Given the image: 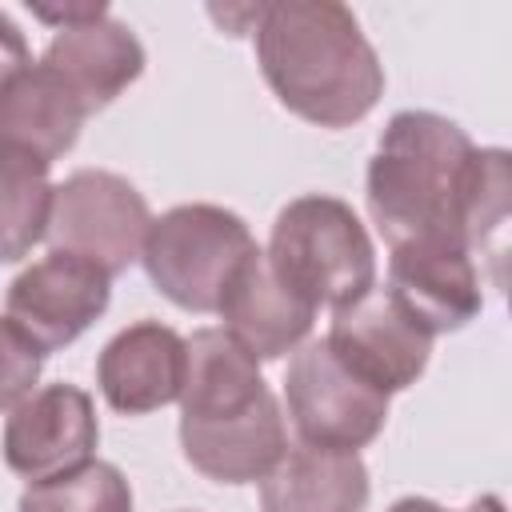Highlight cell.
Returning a JSON list of instances; mask_svg holds the SVG:
<instances>
[{"instance_id":"6da1fadb","label":"cell","mask_w":512,"mask_h":512,"mask_svg":"<svg viewBox=\"0 0 512 512\" xmlns=\"http://www.w3.org/2000/svg\"><path fill=\"white\" fill-rule=\"evenodd\" d=\"M256 60L276 100L320 128H348L384 96L376 48L336 0L260 4Z\"/></svg>"},{"instance_id":"7a4b0ae2","label":"cell","mask_w":512,"mask_h":512,"mask_svg":"<svg viewBox=\"0 0 512 512\" xmlns=\"http://www.w3.org/2000/svg\"><path fill=\"white\" fill-rule=\"evenodd\" d=\"M476 144L436 112H396L368 160V216L388 248L460 240L464 184Z\"/></svg>"},{"instance_id":"3957f363","label":"cell","mask_w":512,"mask_h":512,"mask_svg":"<svg viewBox=\"0 0 512 512\" xmlns=\"http://www.w3.org/2000/svg\"><path fill=\"white\" fill-rule=\"evenodd\" d=\"M272 272L316 312L344 308L376 288V248L360 216L336 196H296L268 236Z\"/></svg>"},{"instance_id":"277c9868","label":"cell","mask_w":512,"mask_h":512,"mask_svg":"<svg viewBox=\"0 0 512 512\" xmlns=\"http://www.w3.org/2000/svg\"><path fill=\"white\" fill-rule=\"evenodd\" d=\"M248 224L220 204H176L148 224L140 260L148 280L184 312H216L232 276L256 256Z\"/></svg>"},{"instance_id":"5b68a950","label":"cell","mask_w":512,"mask_h":512,"mask_svg":"<svg viewBox=\"0 0 512 512\" xmlns=\"http://www.w3.org/2000/svg\"><path fill=\"white\" fill-rule=\"evenodd\" d=\"M148 224L152 212L124 176L104 168H80L60 184H52L44 236L52 252L80 256L100 272L120 276L128 272L132 260H140Z\"/></svg>"},{"instance_id":"8992f818","label":"cell","mask_w":512,"mask_h":512,"mask_svg":"<svg viewBox=\"0 0 512 512\" xmlns=\"http://www.w3.org/2000/svg\"><path fill=\"white\" fill-rule=\"evenodd\" d=\"M284 400L300 444L356 452L388 420V396L356 376L328 340H304L284 372Z\"/></svg>"},{"instance_id":"52a82bcc","label":"cell","mask_w":512,"mask_h":512,"mask_svg":"<svg viewBox=\"0 0 512 512\" xmlns=\"http://www.w3.org/2000/svg\"><path fill=\"white\" fill-rule=\"evenodd\" d=\"M324 340L384 396L416 384L432 356V332L388 288H368L360 300L336 308Z\"/></svg>"},{"instance_id":"ba28073f","label":"cell","mask_w":512,"mask_h":512,"mask_svg":"<svg viewBox=\"0 0 512 512\" xmlns=\"http://www.w3.org/2000/svg\"><path fill=\"white\" fill-rule=\"evenodd\" d=\"M108 296H112L108 272H100L80 256L48 252L8 284L4 312L40 352H56L104 316Z\"/></svg>"},{"instance_id":"9c48e42d","label":"cell","mask_w":512,"mask_h":512,"mask_svg":"<svg viewBox=\"0 0 512 512\" xmlns=\"http://www.w3.org/2000/svg\"><path fill=\"white\" fill-rule=\"evenodd\" d=\"M96 440L92 396L76 384H44L12 408L4 424V464L32 484L92 460Z\"/></svg>"},{"instance_id":"30bf717a","label":"cell","mask_w":512,"mask_h":512,"mask_svg":"<svg viewBox=\"0 0 512 512\" xmlns=\"http://www.w3.org/2000/svg\"><path fill=\"white\" fill-rule=\"evenodd\" d=\"M84 104L48 68L28 64L0 84V164L48 172L80 136Z\"/></svg>"},{"instance_id":"8fae6325","label":"cell","mask_w":512,"mask_h":512,"mask_svg":"<svg viewBox=\"0 0 512 512\" xmlns=\"http://www.w3.org/2000/svg\"><path fill=\"white\" fill-rule=\"evenodd\" d=\"M388 292L432 336L472 324L484 308L480 268L460 240H416L392 248Z\"/></svg>"},{"instance_id":"7c38bea8","label":"cell","mask_w":512,"mask_h":512,"mask_svg":"<svg viewBox=\"0 0 512 512\" xmlns=\"http://www.w3.org/2000/svg\"><path fill=\"white\" fill-rule=\"evenodd\" d=\"M184 368H188L184 336L160 320H140L104 344L96 360V384L108 408L124 416H144L180 400Z\"/></svg>"},{"instance_id":"4fadbf2b","label":"cell","mask_w":512,"mask_h":512,"mask_svg":"<svg viewBox=\"0 0 512 512\" xmlns=\"http://www.w3.org/2000/svg\"><path fill=\"white\" fill-rule=\"evenodd\" d=\"M184 460L216 484H252L264 480L288 448L284 412L268 392L256 408L228 420H180Z\"/></svg>"},{"instance_id":"5bb4252c","label":"cell","mask_w":512,"mask_h":512,"mask_svg":"<svg viewBox=\"0 0 512 512\" xmlns=\"http://www.w3.org/2000/svg\"><path fill=\"white\" fill-rule=\"evenodd\" d=\"M216 312L224 316V332L236 336L256 360H280L284 352H296L316 320V308L272 272L264 252L244 260Z\"/></svg>"},{"instance_id":"9a60e30c","label":"cell","mask_w":512,"mask_h":512,"mask_svg":"<svg viewBox=\"0 0 512 512\" xmlns=\"http://www.w3.org/2000/svg\"><path fill=\"white\" fill-rule=\"evenodd\" d=\"M40 64H48L76 92L84 112H100L144 72V44L132 28L104 12L96 20L56 28Z\"/></svg>"},{"instance_id":"2e32d148","label":"cell","mask_w":512,"mask_h":512,"mask_svg":"<svg viewBox=\"0 0 512 512\" xmlns=\"http://www.w3.org/2000/svg\"><path fill=\"white\" fill-rule=\"evenodd\" d=\"M188 368L180 388V420H228L268 396L260 360L224 328H200L184 340Z\"/></svg>"},{"instance_id":"e0dca14e","label":"cell","mask_w":512,"mask_h":512,"mask_svg":"<svg viewBox=\"0 0 512 512\" xmlns=\"http://www.w3.org/2000/svg\"><path fill=\"white\" fill-rule=\"evenodd\" d=\"M368 468L356 452L296 444L260 480L264 512H364Z\"/></svg>"},{"instance_id":"ac0fdd59","label":"cell","mask_w":512,"mask_h":512,"mask_svg":"<svg viewBox=\"0 0 512 512\" xmlns=\"http://www.w3.org/2000/svg\"><path fill=\"white\" fill-rule=\"evenodd\" d=\"M508 152L504 148H476L468 184H464V208H460V232L472 260H488L492 288H504V236H508Z\"/></svg>"},{"instance_id":"d6986e66","label":"cell","mask_w":512,"mask_h":512,"mask_svg":"<svg viewBox=\"0 0 512 512\" xmlns=\"http://www.w3.org/2000/svg\"><path fill=\"white\" fill-rule=\"evenodd\" d=\"M16 512H132V488L108 460H84L68 472L32 480Z\"/></svg>"},{"instance_id":"ffe728a7","label":"cell","mask_w":512,"mask_h":512,"mask_svg":"<svg viewBox=\"0 0 512 512\" xmlns=\"http://www.w3.org/2000/svg\"><path fill=\"white\" fill-rule=\"evenodd\" d=\"M52 184L48 172L0 164V264L24 260L48 232Z\"/></svg>"},{"instance_id":"44dd1931","label":"cell","mask_w":512,"mask_h":512,"mask_svg":"<svg viewBox=\"0 0 512 512\" xmlns=\"http://www.w3.org/2000/svg\"><path fill=\"white\" fill-rule=\"evenodd\" d=\"M44 368V352L4 316L0 320V412H12L24 396H32Z\"/></svg>"},{"instance_id":"7402d4cb","label":"cell","mask_w":512,"mask_h":512,"mask_svg":"<svg viewBox=\"0 0 512 512\" xmlns=\"http://www.w3.org/2000/svg\"><path fill=\"white\" fill-rule=\"evenodd\" d=\"M28 68V40L8 12H0V84Z\"/></svg>"},{"instance_id":"603a6c76","label":"cell","mask_w":512,"mask_h":512,"mask_svg":"<svg viewBox=\"0 0 512 512\" xmlns=\"http://www.w3.org/2000/svg\"><path fill=\"white\" fill-rule=\"evenodd\" d=\"M104 12H108L104 4H64V8H48V4H36V8H32V16H40V20L56 24V28H68V24H84V20H96V16H104Z\"/></svg>"},{"instance_id":"cb8c5ba5","label":"cell","mask_w":512,"mask_h":512,"mask_svg":"<svg viewBox=\"0 0 512 512\" xmlns=\"http://www.w3.org/2000/svg\"><path fill=\"white\" fill-rule=\"evenodd\" d=\"M388 512H444L436 500H428V496H404V500H396Z\"/></svg>"},{"instance_id":"d4e9b609","label":"cell","mask_w":512,"mask_h":512,"mask_svg":"<svg viewBox=\"0 0 512 512\" xmlns=\"http://www.w3.org/2000/svg\"><path fill=\"white\" fill-rule=\"evenodd\" d=\"M464 512H504V504H500V496H480V500H472Z\"/></svg>"}]
</instances>
